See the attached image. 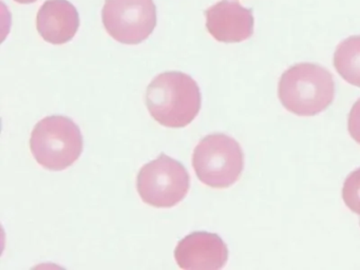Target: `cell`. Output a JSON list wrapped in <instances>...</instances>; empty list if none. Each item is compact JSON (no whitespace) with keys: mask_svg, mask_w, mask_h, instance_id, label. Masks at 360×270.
<instances>
[{"mask_svg":"<svg viewBox=\"0 0 360 270\" xmlns=\"http://www.w3.org/2000/svg\"><path fill=\"white\" fill-rule=\"evenodd\" d=\"M197 82L180 71L158 75L147 86L146 105L153 120L168 128H184L201 110Z\"/></svg>","mask_w":360,"mask_h":270,"instance_id":"1","label":"cell"},{"mask_svg":"<svg viewBox=\"0 0 360 270\" xmlns=\"http://www.w3.org/2000/svg\"><path fill=\"white\" fill-rule=\"evenodd\" d=\"M278 96L288 111L299 116H315L334 101V79L322 65L297 63L280 77Z\"/></svg>","mask_w":360,"mask_h":270,"instance_id":"2","label":"cell"},{"mask_svg":"<svg viewBox=\"0 0 360 270\" xmlns=\"http://www.w3.org/2000/svg\"><path fill=\"white\" fill-rule=\"evenodd\" d=\"M81 129L71 118L47 116L33 129L30 149L35 160L45 169L62 171L72 166L83 152Z\"/></svg>","mask_w":360,"mask_h":270,"instance_id":"3","label":"cell"},{"mask_svg":"<svg viewBox=\"0 0 360 270\" xmlns=\"http://www.w3.org/2000/svg\"><path fill=\"white\" fill-rule=\"evenodd\" d=\"M193 167L202 183L208 187L224 189L241 176L243 151L240 143L229 135H207L195 148Z\"/></svg>","mask_w":360,"mask_h":270,"instance_id":"4","label":"cell"},{"mask_svg":"<svg viewBox=\"0 0 360 270\" xmlns=\"http://www.w3.org/2000/svg\"><path fill=\"white\" fill-rule=\"evenodd\" d=\"M191 188V175L182 162L161 153L144 165L136 177L143 202L155 208H172L184 200Z\"/></svg>","mask_w":360,"mask_h":270,"instance_id":"5","label":"cell"},{"mask_svg":"<svg viewBox=\"0 0 360 270\" xmlns=\"http://www.w3.org/2000/svg\"><path fill=\"white\" fill-rule=\"evenodd\" d=\"M107 33L124 44H139L153 34L157 25L153 0H106L102 11Z\"/></svg>","mask_w":360,"mask_h":270,"instance_id":"6","label":"cell"},{"mask_svg":"<svg viewBox=\"0 0 360 270\" xmlns=\"http://www.w3.org/2000/svg\"><path fill=\"white\" fill-rule=\"evenodd\" d=\"M174 259L182 269L218 270L229 259V248L218 234L195 231L178 243Z\"/></svg>","mask_w":360,"mask_h":270,"instance_id":"7","label":"cell"},{"mask_svg":"<svg viewBox=\"0 0 360 270\" xmlns=\"http://www.w3.org/2000/svg\"><path fill=\"white\" fill-rule=\"evenodd\" d=\"M206 29L220 42L244 41L254 34L252 11L237 1L222 0L205 11Z\"/></svg>","mask_w":360,"mask_h":270,"instance_id":"8","label":"cell"},{"mask_svg":"<svg viewBox=\"0 0 360 270\" xmlns=\"http://www.w3.org/2000/svg\"><path fill=\"white\" fill-rule=\"evenodd\" d=\"M79 27V12L68 0H47L37 13V32L50 44H67Z\"/></svg>","mask_w":360,"mask_h":270,"instance_id":"9","label":"cell"},{"mask_svg":"<svg viewBox=\"0 0 360 270\" xmlns=\"http://www.w3.org/2000/svg\"><path fill=\"white\" fill-rule=\"evenodd\" d=\"M333 63L345 82L360 88V36H351L340 42Z\"/></svg>","mask_w":360,"mask_h":270,"instance_id":"10","label":"cell"},{"mask_svg":"<svg viewBox=\"0 0 360 270\" xmlns=\"http://www.w3.org/2000/svg\"><path fill=\"white\" fill-rule=\"evenodd\" d=\"M342 198L349 210L360 212V168L353 171L345 179L342 187Z\"/></svg>","mask_w":360,"mask_h":270,"instance_id":"11","label":"cell"},{"mask_svg":"<svg viewBox=\"0 0 360 270\" xmlns=\"http://www.w3.org/2000/svg\"><path fill=\"white\" fill-rule=\"evenodd\" d=\"M347 129L352 139L360 143V98L354 103L349 111Z\"/></svg>","mask_w":360,"mask_h":270,"instance_id":"12","label":"cell"},{"mask_svg":"<svg viewBox=\"0 0 360 270\" xmlns=\"http://www.w3.org/2000/svg\"><path fill=\"white\" fill-rule=\"evenodd\" d=\"M15 2H18V4H33V2L37 1V0H14Z\"/></svg>","mask_w":360,"mask_h":270,"instance_id":"13","label":"cell"},{"mask_svg":"<svg viewBox=\"0 0 360 270\" xmlns=\"http://www.w3.org/2000/svg\"><path fill=\"white\" fill-rule=\"evenodd\" d=\"M359 214H360V212H359Z\"/></svg>","mask_w":360,"mask_h":270,"instance_id":"14","label":"cell"}]
</instances>
